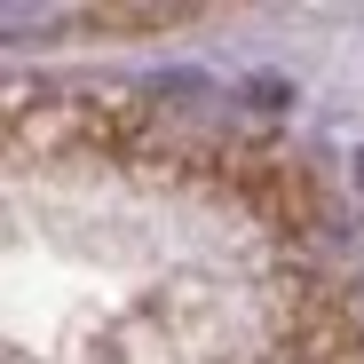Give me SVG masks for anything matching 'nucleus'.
<instances>
[{
    "mask_svg": "<svg viewBox=\"0 0 364 364\" xmlns=\"http://www.w3.org/2000/svg\"><path fill=\"white\" fill-rule=\"evenodd\" d=\"M348 191H356V206H364V151L348 159Z\"/></svg>",
    "mask_w": 364,
    "mask_h": 364,
    "instance_id": "nucleus-1",
    "label": "nucleus"
}]
</instances>
